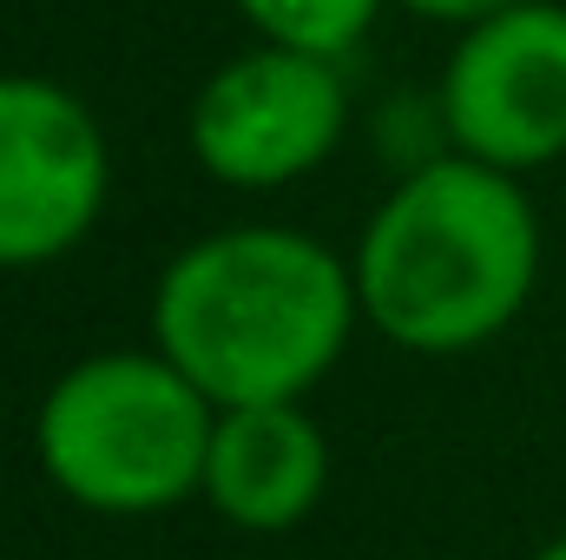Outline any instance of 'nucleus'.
<instances>
[{
    "instance_id": "f257e3e1",
    "label": "nucleus",
    "mask_w": 566,
    "mask_h": 560,
    "mask_svg": "<svg viewBox=\"0 0 566 560\" xmlns=\"http://www.w3.org/2000/svg\"><path fill=\"white\" fill-rule=\"evenodd\" d=\"M363 323L356 271L283 225L185 245L151 290V343L218 403H303Z\"/></svg>"
},
{
    "instance_id": "f03ea898",
    "label": "nucleus",
    "mask_w": 566,
    "mask_h": 560,
    "mask_svg": "<svg viewBox=\"0 0 566 560\" xmlns=\"http://www.w3.org/2000/svg\"><path fill=\"white\" fill-rule=\"evenodd\" d=\"M363 323L396 350L461 356L494 343L534 297L541 218L521 172L481 165L468 152L416 165L356 238Z\"/></svg>"
},
{
    "instance_id": "7ed1b4c3",
    "label": "nucleus",
    "mask_w": 566,
    "mask_h": 560,
    "mask_svg": "<svg viewBox=\"0 0 566 560\" xmlns=\"http://www.w3.org/2000/svg\"><path fill=\"white\" fill-rule=\"evenodd\" d=\"M218 403L151 343L99 350L53 376L33 416L46 481L86 515H165L205 495Z\"/></svg>"
},
{
    "instance_id": "20e7f679",
    "label": "nucleus",
    "mask_w": 566,
    "mask_h": 560,
    "mask_svg": "<svg viewBox=\"0 0 566 560\" xmlns=\"http://www.w3.org/2000/svg\"><path fill=\"white\" fill-rule=\"evenodd\" d=\"M343 126L349 93L336 60L277 40L224 60L185 113L191 158L231 191H277L323 172L329 152L343 145Z\"/></svg>"
},
{
    "instance_id": "39448f33",
    "label": "nucleus",
    "mask_w": 566,
    "mask_h": 560,
    "mask_svg": "<svg viewBox=\"0 0 566 560\" xmlns=\"http://www.w3.org/2000/svg\"><path fill=\"white\" fill-rule=\"evenodd\" d=\"M441 126L481 165H554L566 152V7L521 0L461 27L441 66Z\"/></svg>"
},
{
    "instance_id": "423d86ee",
    "label": "nucleus",
    "mask_w": 566,
    "mask_h": 560,
    "mask_svg": "<svg viewBox=\"0 0 566 560\" xmlns=\"http://www.w3.org/2000/svg\"><path fill=\"white\" fill-rule=\"evenodd\" d=\"M113 152L93 106L40 73H0V271L66 258L106 211Z\"/></svg>"
},
{
    "instance_id": "0eeeda50",
    "label": "nucleus",
    "mask_w": 566,
    "mask_h": 560,
    "mask_svg": "<svg viewBox=\"0 0 566 560\" xmlns=\"http://www.w3.org/2000/svg\"><path fill=\"white\" fill-rule=\"evenodd\" d=\"M329 488V435L303 403L218 409L205 455V501L244 535H290Z\"/></svg>"
},
{
    "instance_id": "6e6552de",
    "label": "nucleus",
    "mask_w": 566,
    "mask_h": 560,
    "mask_svg": "<svg viewBox=\"0 0 566 560\" xmlns=\"http://www.w3.org/2000/svg\"><path fill=\"white\" fill-rule=\"evenodd\" d=\"M264 40L296 46V53H323V60H349L369 27L382 20L389 0H231Z\"/></svg>"
},
{
    "instance_id": "1a4fd4ad",
    "label": "nucleus",
    "mask_w": 566,
    "mask_h": 560,
    "mask_svg": "<svg viewBox=\"0 0 566 560\" xmlns=\"http://www.w3.org/2000/svg\"><path fill=\"white\" fill-rule=\"evenodd\" d=\"M396 7H409L416 20H441V27H474V20H488L501 7H521V0H396Z\"/></svg>"
},
{
    "instance_id": "9d476101",
    "label": "nucleus",
    "mask_w": 566,
    "mask_h": 560,
    "mask_svg": "<svg viewBox=\"0 0 566 560\" xmlns=\"http://www.w3.org/2000/svg\"><path fill=\"white\" fill-rule=\"evenodd\" d=\"M534 560H566V535H560V541H547V548H541Z\"/></svg>"
}]
</instances>
